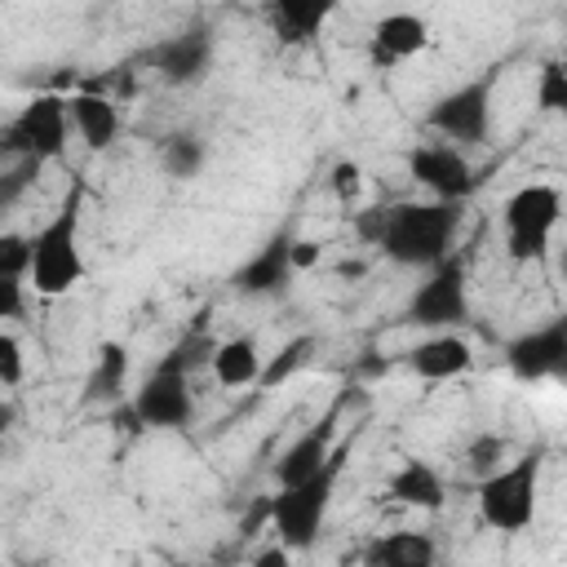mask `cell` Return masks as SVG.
I'll list each match as a JSON object with an SVG mask.
<instances>
[{"mask_svg":"<svg viewBox=\"0 0 567 567\" xmlns=\"http://www.w3.org/2000/svg\"><path fill=\"white\" fill-rule=\"evenodd\" d=\"M461 226V204H390L359 217V235L372 239L399 266H439L452 257V235Z\"/></svg>","mask_w":567,"mask_h":567,"instance_id":"cell-1","label":"cell"},{"mask_svg":"<svg viewBox=\"0 0 567 567\" xmlns=\"http://www.w3.org/2000/svg\"><path fill=\"white\" fill-rule=\"evenodd\" d=\"M80 208H84V186L71 182L66 199L58 213L31 235V266L27 279L35 284L40 297H62L84 279V252H80Z\"/></svg>","mask_w":567,"mask_h":567,"instance_id":"cell-2","label":"cell"},{"mask_svg":"<svg viewBox=\"0 0 567 567\" xmlns=\"http://www.w3.org/2000/svg\"><path fill=\"white\" fill-rule=\"evenodd\" d=\"M337 474H341V447L332 452V461H328L315 478L292 483V487H279V492L266 501L270 532L279 536L284 549H310V545H315L319 523H323L328 501H332V487H337Z\"/></svg>","mask_w":567,"mask_h":567,"instance_id":"cell-3","label":"cell"},{"mask_svg":"<svg viewBox=\"0 0 567 567\" xmlns=\"http://www.w3.org/2000/svg\"><path fill=\"white\" fill-rule=\"evenodd\" d=\"M536 487H540V452L501 465L478 483V514L492 532H523L536 518Z\"/></svg>","mask_w":567,"mask_h":567,"instance_id":"cell-4","label":"cell"},{"mask_svg":"<svg viewBox=\"0 0 567 567\" xmlns=\"http://www.w3.org/2000/svg\"><path fill=\"white\" fill-rule=\"evenodd\" d=\"M66 124H71L66 120V97L40 93L0 128V155L31 159V164L58 159L66 151Z\"/></svg>","mask_w":567,"mask_h":567,"instance_id":"cell-5","label":"cell"},{"mask_svg":"<svg viewBox=\"0 0 567 567\" xmlns=\"http://www.w3.org/2000/svg\"><path fill=\"white\" fill-rule=\"evenodd\" d=\"M558 213H563L558 186H549V182L518 186V190L505 199V248H509V257H514V261L545 257L549 235H554V226H558Z\"/></svg>","mask_w":567,"mask_h":567,"instance_id":"cell-6","label":"cell"},{"mask_svg":"<svg viewBox=\"0 0 567 567\" xmlns=\"http://www.w3.org/2000/svg\"><path fill=\"white\" fill-rule=\"evenodd\" d=\"M470 319V297H465V266L456 257H443L430 266L425 284H416L408 301V323L416 328H456Z\"/></svg>","mask_w":567,"mask_h":567,"instance_id":"cell-7","label":"cell"},{"mask_svg":"<svg viewBox=\"0 0 567 567\" xmlns=\"http://www.w3.org/2000/svg\"><path fill=\"white\" fill-rule=\"evenodd\" d=\"M492 84L496 75H478L461 89H452L447 97H439L425 115V124L434 133H443L447 142H483L487 137V120H492Z\"/></svg>","mask_w":567,"mask_h":567,"instance_id":"cell-8","label":"cell"},{"mask_svg":"<svg viewBox=\"0 0 567 567\" xmlns=\"http://www.w3.org/2000/svg\"><path fill=\"white\" fill-rule=\"evenodd\" d=\"M408 173L416 186H425L439 204H461L465 195H474L478 177H474V164L456 151V146H443V142H416L408 151Z\"/></svg>","mask_w":567,"mask_h":567,"instance_id":"cell-9","label":"cell"},{"mask_svg":"<svg viewBox=\"0 0 567 567\" xmlns=\"http://www.w3.org/2000/svg\"><path fill=\"white\" fill-rule=\"evenodd\" d=\"M133 421L146 430H186L195 416V399H190V377L182 372H151L142 381V390L133 394Z\"/></svg>","mask_w":567,"mask_h":567,"instance_id":"cell-10","label":"cell"},{"mask_svg":"<svg viewBox=\"0 0 567 567\" xmlns=\"http://www.w3.org/2000/svg\"><path fill=\"white\" fill-rule=\"evenodd\" d=\"M509 372L518 381H545V377H563L567 372V323L554 319L545 328H532L523 337H514L505 346Z\"/></svg>","mask_w":567,"mask_h":567,"instance_id":"cell-11","label":"cell"},{"mask_svg":"<svg viewBox=\"0 0 567 567\" xmlns=\"http://www.w3.org/2000/svg\"><path fill=\"white\" fill-rule=\"evenodd\" d=\"M142 62L151 71H159V80H168V84H195V80H204L208 62H213V35L204 27H190L182 35L159 40L155 49H146Z\"/></svg>","mask_w":567,"mask_h":567,"instance_id":"cell-12","label":"cell"},{"mask_svg":"<svg viewBox=\"0 0 567 567\" xmlns=\"http://www.w3.org/2000/svg\"><path fill=\"white\" fill-rule=\"evenodd\" d=\"M425 44H430V27H425V18L399 9V13L377 18V27H372V35H368V58H372L377 71H390V66L416 58Z\"/></svg>","mask_w":567,"mask_h":567,"instance_id":"cell-13","label":"cell"},{"mask_svg":"<svg viewBox=\"0 0 567 567\" xmlns=\"http://www.w3.org/2000/svg\"><path fill=\"white\" fill-rule=\"evenodd\" d=\"M292 279V235L288 230H275L266 239V248L257 257H248L239 270H235V292H248V297H270V292H284Z\"/></svg>","mask_w":567,"mask_h":567,"instance_id":"cell-14","label":"cell"},{"mask_svg":"<svg viewBox=\"0 0 567 567\" xmlns=\"http://www.w3.org/2000/svg\"><path fill=\"white\" fill-rule=\"evenodd\" d=\"M66 120L75 124V133L84 137L89 151H106L120 137V106L106 93H89V89L71 93L66 97Z\"/></svg>","mask_w":567,"mask_h":567,"instance_id":"cell-15","label":"cell"},{"mask_svg":"<svg viewBox=\"0 0 567 567\" xmlns=\"http://www.w3.org/2000/svg\"><path fill=\"white\" fill-rule=\"evenodd\" d=\"M474 363V350L465 337H452V332H439L421 346L408 350V368L421 377V381H447V377H461L470 372Z\"/></svg>","mask_w":567,"mask_h":567,"instance_id":"cell-16","label":"cell"},{"mask_svg":"<svg viewBox=\"0 0 567 567\" xmlns=\"http://www.w3.org/2000/svg\"><path fill=\"white\" fill-rule=\"evenodd\" d=\"M332 421H319L315 430H306L279 461H275V483L279 487H292V483H306V478H315L328 461H332Z\"/></svg>","mask_w":567,"mask_h":567,"instance_id":"cell-17","label":"cell"},{"mask_svg":"<svg viewBox=\"0 0 567 567\" xmlns=\"http://www.w3.org/2000/svg\"><path fill=\"white\" fill-rule=\"evenodd\" d=\"M385 496H390V501H399V505H412V509H443L447 487H443V474H439L434 465H425V461L408 456V461L390 474Z\"/></svg>","mask_w":567,"mask_h":567,"instance_id":"cell-18","label":"cell"},{"mask_svg":"<svg viewBox=\"0 0 567 567\" xmlns=\"http://www.w3.org/2000/svg\"><path fill=\"white\" fill-rule=\"evenodd\" d=\"M434 558L430 532H381L363 549V567H434Z\"/></svg>","mask_w":567,"mask_h":567,"instance_id":"cell-19","label":"cell"},{"mask_svg":"<svg viewBox=\"0 0 567 567\" xmlns=\"http://www.w3.org/2000/svg\"><path fill=\"white\" fill-rule=\"evenodd\" d=\"M261 13H266V22H270L279 44H306L328 22L332 4L328 0H270Z\"/></svg>","mask_w":567,"mask_h":567,"instance_id":"cell-20","label":"cell"},{"mask_svg":"<svg viewBox=\"0 0 567 567\" xmlns=\"http://www.w3.org/2000/svg\"><path fill=\"white\" fill-rule=\"evenodd\" d=\"M208 368H213L217 385H226V390L257 385V377H261V350H257V337H230V341H217Z\"/></svg>","mask_w":567,"mask_h":567,"instance_id":"cell-21","label":"cell"},{"mask_svg":"<svg viewBox=\"0 0 567 567\" xmlns=\"http://www.w3.org/2000/svg\"><path fill=\"white\" fill-rule=\"evenodd\" d=\"M124 381H128V350L124 341H102L97 346V363L84 381V403H111L124 394Z\"/></svg>","mask_w":567,"mask_h":567,"instance_id":"cell-22","label":"cell"},{"mask_svg":"<svg viewBox=\"0 0 567 567\" xmlns=\"http://www.w3.org/2000/svg\"><path fill=\"white\" fill-rule=\"evenodd\" d=\"M310 354H315V337H306V332H301V337H292L288 346H279V350H275V359H270V363H261L257 385H261V390H279L292 372H301V368L310 363Z\"/></svg>","mask_w":567,"mask_h":567,"instance_id":"cell-23","label":"cell"},{"mask_svg":"<svg viewBox=\"0 0 567 567\" xmlns=\"http://www.w3.org/2000/svg\"><path fill=\"white\" fill-rule=\"evenodd\" d=\"M204 142L195 137V133H173V137H164L159 142V164H164V173L168 177H195L199 168H204Z\"/></svg>","mask_w":567,"mask_h":567,"instance_id":"cell-24","label":"cell"},{"mask_svg":"<svg viewBox=\"0 0 567 567\" xmlns=\"http://www.w3.org/2000/svg\"><path fill=\"white\" fill-rule=\"evenodd\" d=\"M213 350H217V341L208 337V332H199V328H190L155 368L159 372H182V377H190V368H199V363H208L213 359Z\"/></svg>","mask_w":567,"mask_h":567,"instance_id":"cell-25","label":"cell"},{"mask_svg":"<svg viewBox=\"0 0 567 567\" xmlns=\"http://www.w3.org/2000/svg\"><path fill=\"white\" fill-rule=\"evenodd\" d=\"M461 461H465V470L483 483L487 474H496V470H501V461H505V439H501V434H478V439H470V443H465Z\"/></svg>","mask_w":567,"mask_h":567,"instance_id":"cell-26","label":"cell"},{"mask_svg":"<svg viewBox=\"0 0 567 567\" xmlns=\"http://www.w3.org/2000/svg\"><path fill=\"white\" fill-rule=\"evenodd\" d=\"M536 106H540V111H549V115L567 111V71H563V62H545V66H540Z\"/></svg>","mask_w":567,"mask_h":567,"instance_id":"cell-27","label":"cell"},{"mask_svg":"<svg viewBox=\"0 0 567 567\" xmlns=\"http://www.w3.org/2000/svg\"><path fill=\"white\" fill-rule=\"evenodd\" d=\"M27 266H31V239L18 230H0V275L27 279Z\"/></svg>","mask_w":567,"mask_h":567,"instance_id":"cell-28","label":"cell"},{"mask_svg":"<svg viewBox=\"0 0 567 567\" xmlns=\"http://www.w3.org/2000/svg\"><path fill=\"white\" fill-rule=\"evenodd\" d=\"M35 173H40V164H31V159H18L9 173H0V217L22 199V190L35 182Z\"/></svg>","mask_w":567,"mask_h":567,"instance_id":"cell-29","label":"cell"},{"mask_svg":"<svg viewBox=\"0 0 567 567\" xmlns=\"http://www.w3.org/2000/svg\"><path fill=\"white\" fill-rule=\"evenodd\" d=\"M22 377H27V359H22V346H18V337H9V332H0V385H22Z\"/></svg>","mask_w":567,"mask_h":567,"instance_id":"cell-30","label":"cell"},{"mask_svg":"<svg viewBox=\"0 0 567 567\" xmlns=\"http://www.w3.org/2000/svg\"><path fill=\"white\" fill-rule=\"evenodd\" d=\"M359 190H363V168H359L354 159H341V164L332 168V195H337L341 204H354Z\"/></svg>","mask_w":567,"mask_h":567,"instance_id":"cell-31","label":"cell"},{"mask_svg":"<svg viewBox=\"0 0 567 567\" xmlns=\"http://www.w3.org/2000/svg\"><path fill=\"white\" fill-rule=\"evenodd\" d=\"M22 315H27L22 279H4V275H0V319H22Z\"/></svg>","mask_w":567,"mask_h":567,"instance_id":"cell-32","label":"cell"},{"mask_svg":"<svg viewBox=\"0 0 567 567\" xmlns=\"http://www.w3.org/2000/svg\"><path fill=\"white\" fill-rule=\"evenodd\" d=\"M319 261V244L315 239H292V270H310Z\"/></svg>","mask_w":567,"mask_h":567,"instance_id":"cell-33","label":"cell"},{"mask_svg":"<svg viewBox=\"0 0 567 567\" xmlns=\"http://www.w3.org/2000/svg\"><path fill=\"white\" fill-rule=\"evenodd\" d=\"M248 567H292V549H284V545H270V549H261Z\"/></svg>","mask_w":567,"mask_h":567,"instance_id":"cell-34","label":"cell"},{"mask_svg":"<svg viewBox=\"0 0 567 567\" xmlns=\"http://www.w3.org/2000/svg\"><path fill=\"white\" fill-rule=\"evenodd\" d=\"M9 425H13V408H9V403H4V399H0V434H4V430H9Z\"/></svg>","mask_w":567,"mask_h":567,"instance_id":"cell-35","label":"cell"}]
</instances>
